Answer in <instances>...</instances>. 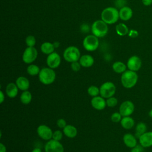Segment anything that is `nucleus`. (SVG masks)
Wrapping results in <instances>:
<instances>
[{"label":"nucleus","mask_w":152,"mask_h":152,"mask_svg":"<svg viewBox=\"0 0 152 152\" xmlns=\"http://www.w3.org/2000/svg\"><path fill=\"white\" fill-rule=\"evenodd\" d=\"M112 67L113 71L117 74H122L126 70L127 68L126 65L121 61L115 62Z\"/></svg>","instance_id":"obj_24"},{"label":"nucleus","mask_w":152,"mask_h":152,"mask_svg":"<svg viewBox=\"0 0 152 152\" xmlns=\"http://www.w3.org/2000/svg\"><path fill=\"white\" fill-rule=\"evenodd\" d=\"M127 68L129 70L137 72L140 69L142 66V61L140 58L137 55L129 57L126 62Z\"/></svg>","instance_id":"obj_12"},{"label":"nucleus","mask_w":152,"mask_h":152,"mask_svg":"<svg viewBox=\"0 0 152 152\" xmlns=\"http://www.w3.org/2000/svg\"><path fill=\"white\" fill-rule=\"evenodd\" d=\"M116 90V86L113 82L106 81L100 87V95L104 99H108L114 96Z\"/></svg>","instance_id":"obj_6"},{"label":"nucleus","mask_w":152,"mask_h":152,"mask_svg":"<svg viewBox=\"0 0 152 152\" xmlns=\"http://www.w3.org/2000/svg\"><path fill=\"white\" fill-rule=\"evenodd\" d=\"M139 143L144 148H148L152 146V131H147L141 135L139 138Z\"/></svg>","instance_id":"obj_15"},{"label":"nucleus","mask_w":152,"mask_h":152,"mask_svg":"<svg viewBox=\"0 0 152 152\" xmlns=\"http://www.w3.org/2000/svg\"><path fill=\"white\" fill-rule=\"evenodd\" d=\"M20 101L24 104H28L30 103L32 100V95L31 93L28 91H23V93L21 94L20 97Z\"/></svg>","instance_id":"obj_26"},{"label":"nucleus","mask_w":152,"mask_h":152,"mask_svg":"<svg viewBox=\"0 0 152 152\" xmlns=\"http://www.w3.org/2000/svg\"><path fill=\"white\" fill-rule=\"evenodd\" d=\"M26 43L27 47H34L36 44L35 37L32 35L28 36L26 39Z\"/></svg>","instance_id":"obj_31"},{"label":"nucleus","mask_w":152,"mask_h":152,"mask_svg":"<svg viewBox=\"0 0 152 152\" xmlns=\"http://www.w3.org/2000/svg\"><path fill=\"white\" fill-rule=\"evenodd\" d=\"M56 125L59 128L64 129L66 126V122L63 118H59L56 121Z\"/></svg>","instance_id":"obj_35"},{"label":"nucleus","mask_w":152,"mask_h":152,"mask_svg":"<svg viewBox=\"0 0 152 152\" xmlns=\"http://www.w3.org/2000/svg\"><path fill=\"white\" fill-rule=\"evenodd\" d=\"M142 2L145 6H150L152 4V0H142Z\"/></svg>","instance_id":"obj_38"},{"label":"nucleus","mask_w":152,"mask_h":152,"mask_svg":"<svg viewBox=\"0 0 152 152\" xmlns=\"http://www.w3.org/2000/svg\"><path fill=\"white\" fill-rule=\"evenodd\" d=\"M138 75L137 72L128 69L121 74V82L122 86L126 88H133L137 83Z\"/></svg>","instance_id":"obj_1"},{"label":"nucleus","mask_w":152,"mask_h":152,"mask_svg":"<svg viewBox=\"0 0 152 152\" xmlns=\"http://www.w3.org/2000/svg\"><path fill=\"white\" fill-rule=\"evenodd\" d=\"M123 142L128 148H132L137 145V138L131 133H126L123 137Z\"/></svg>","instance_id":"obj_16"},{"label":"nucleus","mask_w":152,"mask_h":152,"mask_svg":"<svg viewBox=\"0 0 152 152\" xmlns=\"http://www.w3.org/2000/svg\"><path fill=\"white\" fill-rule=\"evenodd\" d=\"M77 129L76 127L72 125H66V126L63 129L64 134L70 138L75 137L77 135Z\"/></svg>","instance_id":"obj_22"},{"label":"nucleus","mask_w":152,"mask_h":152,"mask_svg":"<svg viewBox=\"0 0 152 152\" xmlns=\"http://www.w3.org/2000/svg\"><path fill=\"white\" fill-rule=\"evenodd\" d=\"M39 80L44 85L52 84L56 79V73L53 69L49 67H45L40 69L38 75Z\"/></svg>","instance_id":"obj_3"},{"label":"nucleus","mask_w":152,"mask_h":152,"mask_svg":"<svg viewBox=\"0 0 152 152\" xmlns=\"http://www.w3.org/2000/svg\"><path fill=\"white\" fill-rule=\"evenodd\" d=\"M119 18V11L115 7H107L104 8L101 13V19L107 24L115 23L118 20Z\"/></svg>","instance_id":"obj_2"},{"label":"nucleus","mask_w":152,"mask_h":152,"mask_svg":"<svg viewBox=\"0 0 152 152\" xmlns=\"http://www.w3.org/2000/svg\"><path fill=\"white\" fill-rule=\"evenodd\" d=\"M79 62L81 66L84 68H89L94 64V59L91 55L86 54L81 56Z\"/></svg>","instance_id":"obj_20"},{"label":"nucleus","mask_w":152,"mask_h":152,"mask_svg":"<svg viewBox=\"0 0 152 152\" xmlns=\"http://www.w3.org/2000/svg\"><path fill=\"white\" fill-rule=\"evenodd\" d=\"M31 152H42V150L40 148H38V147H36V148H34L32 151Z\"/></svg>","instance_id":"obj_41"},{"label":"nucleus","mask_w":152,"mask_h":152,"mask_svg":"<svg viewBox=\"0 0 152 152\" xmlns=\"http://www.w3.org/2000/svg\"><path fill=\"white\" fill-rule=\"evenodd\" d=\"M148 116L150 118H152V108L150 110V111L148 112Z\"/></svg>","instance_id":"obj_42"},{"label":"nucleus","mask_w":152,"mask_h":152,"mask_svg":"<svg viewBox=\"0 0 152 152\" xmlns=\"http://www.w3.org/2000/svg\"><path fill=\"white\" fill-rule=\"evenodd\" d=\"M0 152H7V148L2 142L0 143Z\"/></svg>","instance_id":"obj_40"},{"label":"nucleus","mask_w":152,"mask_h":152,"mask_svg":"<svg viewBox=\"0 0 152 152\" xmlns=\"http://www.w3.org/2000/svg\"><path fill=\"white\" fill-rule=\"evenodd\" d=\"M15 84L17 86L19 90L21 91L28 90L30 87V81L25 77L20 76L18 77L15 81Z\"/></svg>","instance_id":"obj_19"},{"label":"nucleus","mask_w":152,"mask_h":152,"mask_svg":"<svg viewBox=\"0 0 152 152\" xmlns=\"http://www.w3.org/2000/svg\"><path fill=\"white\" fill-rule=\"evenodd\" d=\"M120 123L122 127L125 129H130L135 125V121L130 116H123Z\"/></svg>","instance_id":"obj_21"},{"label":"nucleus","mask_w":152,"mask_h":152,"mask_svg":"<svg viewBox=\"0 0 152 152\" xmlns=\"http://www.w3.org/2000/svg\"><path fill=\"white\" fill-rule=\"evenodd\" d=\"M45 152H64V147L59 141L51 139L45 145Z\"/></svg>","instance_id":"obj_10"},{"label":"nucleus","mask_w":152,"mask_h":152,"mask_svg":"<svg viewBox=\"0 0 152 152\" xmlns=\"http://www.w3.org/2000/svg\"><path fill=\"white\" fill-rule=\"evenodd\" d=\"M63 57L64 59L68 62L71 63L75 61H78L81 57L80 51L76 46H69L65 49Z\"/></svg>","instance_id":"obj_5"},{"label":"nucleus","mask_w":152,"mask_h":152,"mask_svg":"<svg viewBox=\"0 0 152 152\" xmlns=\"http://www.w3.org/2000/svg\"><path fill=\"white\" fill-rule=\"evenodd\" d=\"M91 104L94 109L97 110H103L107 106L106 100L101 96L93 97L91 100Z\"/></svg>","instance_id":"obj_14"},{"label":"nucleus","mask_w":152,"mask_h":152,"mask_svg":"<svg viewBox=\"0 0 152 152\" xmlns=\"http://www.w3.org/2000/svg\"><path fill=\"white\" fill-rule=\"evenodd\" d=\"M135 105L131 100H125L119 106V112L122 116H131L134 112Z\"/></svg>","instance_id":"obj_9"},{"label":"nucleus","mask_w":152,"mask_h":152,"mask_svg":"<svg viewBox=\"0 0 152 152\" xmlns=\"http://www.w3.org/2000/svg\"><path fill=\"white\" fill-rule=\"evenodd\" d=\"M91 32L98 38L105 36L108 32V26L102 20L95 21L91 26Z\"/></svg>","instance_id":"obj_4"},{"label":"nucleus","mask_w":152,"mask_h":152,"mask_svg":"<svg viewBox=\"0 0 152 152\" xmlns=\"http://www.w3.org/2000/svg\"><path fill=\"white\" fill-rule=\"evenodd\" d=\"M40 50L43 53L46 55H49L54 52L55 46L53 43L46 42L41 45Z\"/></svg>","instance_id":"obj_25"},{"label":"nucleus","mask_w":152,"mask_h":152,"mask_svg":"<svg viewBox=\"0 0 152 152\" xmlns=\"http://www.w3.org/2000/svg\"><path fill=\"white\" fill-rule=\"evenodd\" d=\"M81 65L79 61L71 62V68L74 72L79 71L81 69Z\"/></svg>","instance_id":"obj_34"},{"label":"nucleus","mask_w":152,"mask_h":152,"mask_svg":"<svg viewBox=\"0 0 152 152\" xmlns=\"http://www.w3.org/2000/svg\"><path fill=\"white\" fill-rule=\"evenodd\" d=\"M107 99L106 100V104L108 107H114L118 104V100L116 97H115L113 96L109 97L108 99Z\"/></svg>","instance_id":"obj_30"},{"label":"nucleus","mask_w":152,"mask_h":152,"mask_svg":"<svg viewBox=\"0 0 152 152\" xmlns=\"http://www.w3.org/2000/svg\"><path fill=\"white\" fill-rule=\"evenodd\" d=\"M122 117L123 116L121 115V114L119 112H114L112 114L110 119L112 122L115 123H118L121 122Z\"/></svg>","instance_id":"obj_32"},{"label":"nucleus","mask_w":152,"mask_h":152,"mask_svg":"<svg viewBox=\"0 0 152 152\" xmlns=\"http://www.w3.org/2000/svg\"><path fill=\"white\" fill-rule=\"evenodd\" d=\"M147 131V126L146 124L143 122H140L135 126L134 135L138 139L141 135H142L144 133H145Z\"/></svg>","instance_id":"obj_23"},{"label":"nucleus","mask_w":152,"mask_h":152,"mask_svg":"<svg viewBox=\"0 0 152 152\" xmlns=\"http://www.w3.org/2000/svg\"><path fill=\"white\" fill-rule=\"evenodd\" d=\"M61 62V56L58 53L55 52H53V53L48 55L46 58V64L48 67L52 69H55L58 68L60 65Z\"/></svg>","instance_id":"obj_13"},{"label":"nucleus","mask_w":152,"mask_h":152,"mask_svg":"<svg viewBox=\"0 0 152 152\" xmlns=\"http://www.w3.org/2000/svg\"><path fill=\"white\" fill-rule=\"evenodd\" d=\"M119 14L120 19L123 21H128L132 17L133 12L130 7L125 6L121 8L119 11Z\"/></svg>","instance_id":"obj_17"},{"label":"nucleus","mask_w":152,"mask_h":152,"mask_svg":"<svg viewBox=\"0 0 152 152\" xmlns=\"http://www.w3.org/2000/svg\"><path fill=\"white\" fill-rule=\"evenodd\" d=\"M37 133L38 135L43 140L49 141L52 139V130L46 125H40L37 128Z\"/></svg>","instance_id":"obj_11"},{"label":"nucleus","mask_w":152,"mask_h":152,"mask_svg":"<svg viewBox=\"0 0 152 152\" xmlns=\"http://www.w3.org/2000/svg\"><path fill=\"white\" fill-rule=\"evenodd\" d=\"M88 94L91 97H96L100 94V88L96 86H90L87 89Z\"/></svg>","instance_id":"obj_29"},{"label":"nucleus","mask_w":152,"mask_h":152,"mask_svg":"<svg viewBox=\"0 0 152 152\" xmlns=\"http://www.w3.org/2000/svg\"><path fill=\"white\" fill-rule=\"evenodd\" d=\"M99 45V39L93 34L87 36L83 40V46L84 48L89 52L96 50Z\"/></svg>","instance_id":"obj_7"},{"label":"nucleus","mask_w":152,"mask_h":152,"mask_svg":"<svg viewBox=\"0 0 152 152\" xmlns=\"http://www.w3.org/2000/svg\"><path fill=\"white\" fill-rule=\"evenodd\" d=\"M129 31V30L127 26L124 23H119L116 26V32L121 36H124L128 34Z\"/></svg>","instance_id":"obj_27"},{"label":"nucleus","mask_w":152,"mask_h":152,"mask_svg":"<svg viewBox=\"0 0 152 152\" xmlns=\"http://www.w3.org/2000/svg\"><path fill=\"white\" fill-rule=\"evenodd\" d=\"M40 71V68L35 64H30L27 68V72L31 76H36L39 75Z\"/></svg>","instance_id":"obj_28"},{"label":"nucleus","mask_w":152,"mask_h":152,"mask_svg":"<svg viewBox=\"0 0 152 152\" xmlns=\"http://www.w3.org/2000/svg\"><path fill=\"white\" fill-rule=\"evenodd\" d=\"M128 36L130 37H132V38H135L137 37L138 36V32L135 30H134V29H131L129 31V33H128Z\"/></svg>","instance_id":"obj_37"},{"label":"nucleus","mask_w":152,"mask_h":152,"mask_svg":"<svg viewBox=\"0 0 152 152\" xmlns=\"http://www.w3.org/2000/svg\"><path fill=\"white\" fill-rule=\"evenodd\" d=\"M5 100V95L2 90H0V103H2Z\"/></svg>","instance_id":"obj_39"},{"label":"nucleus","mask_w":152,"mask_h":152,"mask_svg":"<svg viewBox=\"0 0 152 152\" xmlns=\"http://www.w3.org/2000/svg\"><path fill=\"white\" fill-rule=\"evenodd\" d=\"M131 149L130 152H144V148L140 144H137Z\"/></svg>","instance_id":"obj_36"},{"label":"nucleus","mask_w":152,"mask_h":152,"mask_svg":"<svg viewBox=\"0 0 152 152\" xmlns=\"http://www.w3.org/2000/svg\"><path fill=\"white\" fill-rule=\"evenodd\" d=\"M18 90L19 89L15 83H10L6 86L5 93L8 97L13 99L17 96Z\"/></svg>","instance_id":"obj_18"},{"label":"nucleus","mask_w":152,"mask_h":152,"mask_svg":"<svg viewBox=\"0 0 152 152\" xmlns=\"http://www.w3.org/2000/svg\"><path fill=\"white\" fill-rule=\"evenodd\" d=\"M63 132L60 130H56L54 132H53L52 135V139L60 141L62 137H63Z\"/></svg>","instance_id":"obj_33"},{"label":"nucleus","mask_w":152,"mask_h":152,"mask_svg":"<svg viewBox=\"0 0 152 152\" xmlns=\"http://www.w3.org/2000/svg\"><path fill=\"white\" fill-rule=\"evenodd\" d=\"M37 55V50L34 47H27L23 53L22 59L24 63L31 64L36 59Z\"/></svg>","instance_id":"obj_8"}]
</instances>
